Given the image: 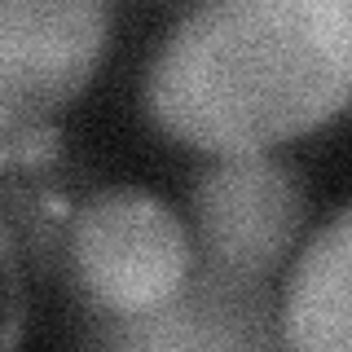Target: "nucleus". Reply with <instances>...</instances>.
<instances>
[{"mask_svg":"<svg viewBox=\"0 0 352 352\" xmlns=\"http://www.w3.org/2000/svg\"><path fill=\"white\" fill-rule=\"evenodd\" d=\"M352 88V0H194L146 62L141 106L198 154L282 150Z\"/></svg>","mask_w":352,"mask_h":352,"instance_id":"obj_1","label":"nucleus"},{"mask_svg":"<svg viewBox=\"0 0 352 352\" xmlns=\"http://www.w3.org/2000/svg\"><path fill=\"white\" fill-rule=\"evenodd\" d=\"M110 0H0V168L58 154V119L102 71Z\"/></svg>","mask_w":352,"mask_h":352,"instance_id":"obj_2","label":"nucleus"},{"mask_svg":"<svg viewBox=\"0 0 352 352\" xmlns=\"http://www.w3.org/2000/svg\"><path fill=\"white\" fill-rule=\"evenodd\" d=\"M75 291L97 317L137 322L194 282V238L172 203L137 185H106L66 212Z\"/></svg>","mask_w":352,"mask_h":352,"instance_id":"obj_3","label":"nucleus"},{"mask_svg":"<svg viewBox=\"0 0 352 352\" xmlns=\"http://www.w3.org/2000/svg\"><path fill=\"white\" fill-rule=\"evenodd\" d=\"M304 220L308 198L295 163L278 150L220 154L190 190L194 269L225 286L264 291L291 264Z\"/></svg>","mask_w":352,"mask_h":352,"instance_id":"obj_4","label":"nucleus"},{"mask_svg":"<svg viewBox=\"0 0 352 352\" xmlns=\"http://www.w3.org/2000/svg\"><path fill=\"white\" fill-rule=\"evenodd\" d=\"M291 278L278 308V339L304 352H348L352 348V212L339 207L304 247L291 256Z\"/></svg>","mask_w":352,"mask_h":352,"instance_id":"obj_5","label":"nucleus"},{"mask_svg":"<svg viewBox=\"0 0 352 352\" xmlns=\"http://www.w3.org/2000/svg\"><path fill=\"white\" fill-rule=\"evenodd\" d=\"M264 322H269L264 291L225 286L194 269V282L185 286V295H176L168 308L150 317L119 322L115 330H106V339L128 348H242L278 339L264 330Z\"/></svg>","mask_w":352,"mask_h":352,"instance_id":"obj_6","label":"nucleus"},{"mask_svg":"<svg viewBox=\"0 0 352 352\" xmlns=\"http://www.w3.org/2000/svg\"><path fill=\"white\" fill-rule=\"evenodd\" d=\"M22 330H27V278H22L18 242L0 220V352L18 348Z\"/></svg>","mask_w":352,"mask_h":352,"instance_id":"obj_7","label":"nucleus"}]
</instances>
